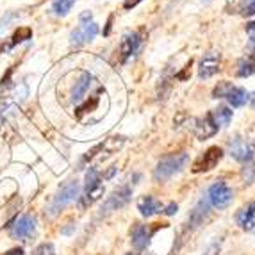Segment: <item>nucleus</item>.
<instances>
[{"instance_id":"1","label":"nucleus","mask_w":255,"mask_h":255,"mask_svg":"<svg viewBox=\"0 0 255 255\" xmlns=\"http://www.w3.org/2000/svg\"><path fill=\"white\" fill-rule=\"evenodd\" d=\"M189 161V155L186 152H179V153H170L162 157L157 162L155 170H153V180L155 182H164V180L171 179L175 173L182 171V168L187 164Z\"/></svg>"},{"instance_id":"2","label":"nucleus","mask_w":255,"mask_h":255,"mask_svg":"<svg viewBox=\"0 0 255 255\" xmlns=\"http://www.w3.org/2000/svg\"><path fill=\"white\" fill-rule=\"evenodd\" d=\"M213 98H227L230 107H243L248 102V91L245 88L234 86L232 82L221 81L213 90Z\"/></svg>"},{"instance_id":"3","label":"nucleus","mask_w":255,"mask_h":255,"mask_svg":"<svg viewBox=\"0 0 255 255\" xmlns=\"http://www.w3.org/2000/svg\"><path fill=\"white\" fill-rule=\"evenodd\" d=\"M79 193H81V184L77 182V180H68L66 184L59 187V191L55 193L54 196V202L50 205V214L55 216V214H59L64 207L68 204H72L73 200L79 198Z\"/></svg>"},{"instance_id":"4","label":"nucleus","mask_w":255,"mask_h":255,"mask_svg":"<svg viewBox=\"0 0 255 255\" xmlns=\"http://www.w3.org/2000/svg\"><path fill=\"white\" fill-rule=\"evenodd\" d=\"M232 200H234V191L223 180H218V182H214L213 186L209 187L207 191L209 205H213L216 209H225L232 204Z\"/></svg>"},{"instance_id":"5","label":"nucleus","mask_w":255,"mask_h":255,"mask_svg":"<svg viewBox=\"0 0 255 255\" xmlns=\"http://www.w3.org/2000/svg\"><path fill=\"white\" fill-rule=\"evenodd\" d=\"M221 157H223V148L221 146H209L200 157L193 162L191 171L193 173H207V171L214 170L220 164Z\"/></svg>"},{"instance_id":"6","label":"nucleus","mask_w":255,"mask_h":255,"mask_svg":"<svg viewBox=\"0 0 255 255\" xmlns=\"http://www.w3.org/2000/svg\"><path fill=\"white\" fill-rule=\"evenodd\" d=\"M132 198V187L130 186H122L118 189L111 193V196H107V200L102 205V213H113V211H118V209L125 207V205L130 202Z\"/></svg>"},{"instance_id":"7","label":"nucleus","mask_w":255,"mask_h":255,"mask_svg":"<svg viewBox=\"0 0 255 255\" xmlns=\"http://www.w3.org/2000/svg\"><path fill=\"white\" fill-rule=\"evenodd\" d=\"M36 230V218L30 214H23L14 221V225H9V234L14 239H25L34 234Z\"/></svg>"},{"instance_id":"8","label":"nucleus","mask_w":255,"mask_h":255,"mask_svg":"<svg viewBox=\"0 0 255 255\" xmlns=\"http://www.w3.org/2000/svg\"><path fill=\"white\" fill-rule=\"evenodd\" d=\"M141 43H143V34L134 30V32H127L122 38V45H120V54H122V61H128L132 55L139 50Z\"/></svg>"},{"instance_id":"9","label":"nucleus","mask_w":255,"mask_h":255,"mask_svg":"<svg viewBox=\"0 0 255 255\" xmlns=\"http://www.w3.org/2000/svg\"><path fill=\"white\" fill-rule=\"evenodd\" d=\"M220 64H221V55L220 52H207L204 54L200 61V68H198V77L200 79H211L220 72Z\"/></svg>"},{"instance_id":"10","label":"nucleus","mask_w":255,"mask_h":255,"mask_svg":"<svg viewBox=\"0 0 255 255\" xmlns=\"http://www.w3.org/2000/svg\"><path fill=\"white\" fill-rule=\"evenodd\" d=\"M97 34H98V25L95 23V21L81 23V25L77 27L72 34H70V41L79 47V45H82V43H88V41H91V39H95Z\"/></svg>"},{"instance_id":"11","label":"nucleus","mask_w":255,"mask_h":255,"mask_svg":"<svg viewBox=\"0 0 255 255\" xmlns=\"http://www.w3.org/2000/svg\"><path fill=\"white\" fill-rule=\"evenodd\" d=\"M230 155L239 162H250L254 159V146L248 141L241 139V137H236L230 143Z\"/></svg>"},{"instance_id":"12","label":"nucleus","mask_w":255,"mask_h":255,"mask_svg":"<svg viewBox=\"0 0 255 255\" xmlns=\"http://www.w3.org/2000/svg\"><path fill=\"white\" fill-rule=\"evenodd\" d=\"M218 130H220V127H218V124L214 122L211 113H207V115L204 116V120H200V122L195 125V136L200 141H205V139H209V137H213Z\"/></svg>"},{"instance_id":"13","label":"nucleus","mask_w":255,"mask_h":255,"mask_svg":"<svg viewBox=\"0 0 255 255\" xmlns=\"http://www.w3.org/2000/svg\"><path fill=\"white\" fill-rule=\"evenodd\" d=\"M153 230L148 229L146 225H136L134 230H132V247L134 250L143 252L146 247H148L150 238H152Z\"/></svg>"},{"instance_id":"14","label":"nucleus","mask_w":255,"mask_h":255,"mask_svg":"<svg viewBox=\"0 0 255 255\" xmlns=\"http://www.w3.org/2000/svg\"><path fill=\"white\" fill-rule=\"evenodd\" d=\"M236 221H238V225L241 227L243 230H247V232L255 230V202L248 204L247 207H243L238 213V216H236Z\"/></svg>"},{"instance_id":"15","label":"nucleus","mask_w":255,"mask_h":255,"mask_svg":"<svg viewBox=\"0 0 255 255\" xmlns=\"http://www.w3.org/2000/svg\"><path fill=\"white\" fill-rule=\"evenodd\" d=\"M137 211L141 213V216L150 218V216H153V214L162 213V205H161V202L155 200L153 196L146 195L137 202Z\"/></svg>"},{"instance_id":"16","label":"nucleus","mask_w":255,"mask_h":255,"mask_svg":"<svg viewBox=\"0 0 255 255\" xmlns=\"http://www.w3.org/2000/svg\"><path fill=\"white\" fill-rule=\"evenodd\" d=\"M104 195V186L102 182L95 184V186H88L84 187V193L81 196V209H86L88 205L95 204V202Z\"/></svg>"},{"instance_id":"17","label":"nucleus","mask_w":255,"mask_h":255,"mask_svg":"<svg viewBox=\"0 0 255 255\" xmlns=\"http://www.w3.org/2000/svg\"><path fill=\"white\" fill-rule=\"evenodd\" d=\"M91 81H93L91 73H88V72L82 73V77L79 79V82H75V88H73V93H72V100H73V102H81L82 97H84V93L90 90Z\"/></svg>"},{"instance_id":"18","label":"nucleus","mask_w":255,"mask_h":255,"mask_svg":"<svg viewBox=\"0 0 255 255\" xmlns=\"http://www.w3.org/2000/svg\"><path fill=\"white\" fill-rule=\"evenodd\" d=\"M211 115H213L218 127H229V124L232 122V116H234V111L227 106H220L214 111H211Z\"/></svg>"},{"instance_id":"19","label":"nucleus","mask_w":255,"mask_h":255,"mask_svg":"<svg viewBox=\"0 0 255 255\" xmlns=\"http://www.w3.org/2000/svg\"><path fill=\"white\" fill-rule=\"evenodd\" d=\"M207 214H209V202L207 200H200V202H198V205H196V207L193 209L191 216H189V221H191V225L193 227L202 225Z\"/></svg>"},{"instance_id":"20","label":"nucleus","mask_w":255,"mask_h":255,"mask_svg":"<svg viewBox=\"0 0 255 255\" xmlns=\"http://www.w3.org/2000/svg\"><path fill=\"white\" fill-rule=\"evenodd\" d=\"M238 77H250L255 75V55H248V57H243L238 63V70H236Z\"/></svg>"},{"instance_id":"21","label":"nucleus","mask_w":255,"mask_h":255,"mask_svg":"<svg viewBox=\"0 0 255 255\" xmlns=\"http://www.w3.org/2000/svg\"><path fill=\"white\" fill-rule=\"evenodd\" d=\"M75 2L77 0H54L52 11H54V14H57V16H64V14H68L70 11H72Z\"/></svg>"},{"instance_id":"22","label":"nucleus","mask_w":255,"mask_h":255,"mask_svg":"<svg viewBox=\"0 0 255 255\" xmlns=\"http://www.w3.org/2000/svg\"><path fill=\"white\" fill-rule=\"evenodd\" d=\"M32 38V30L29 29V27H23V29H18L16 32H14V36H13V43L11 45H18V43H23V41H27V39H30Z\"/></svg>"},{"instance_id":"23","label":"nucleus","mask_w":255,"mask_h":255,"mask_svg":"<svg viewBox=\"0 0 255 255\" xmlns=\"http://www.w3.org/2000/svg\"><path fill=\"white\" fill-rule=\"evenodd\" d=\"M255 177V164L254 162H247L245 168H243V179H245V184H252Z\"/></svg>"},{"instance_id":"24","label":"nucleus","mask_w":255,"mask_h":255,"mask_svg":"<svg viewBox=\"0 0 255 255\" xmlns=\"http://www.w3.org/2000/svg\"><path fill=\"white\" fill-rule=\"evenodd\" d=\"M32 255H55V248L52 243H43V245L34 248Z\"/></svg>"},{"instance_id":"25","label":"nucleus","mask_w":255,"mask_h":255,"mask_svg":"<svg viewBox=\"0 0 255 255\" xmlns=\"http://www.w3.org/2000/svg\"><path fill=\"white\" fill-rule=\"evenodd\" d=\"M243 14H245V16H255V0H248L247 4H245Z\"/></svg>"},{"instance_id":"26","label":"nucleus","mask_w":255,"mask_h":255,"mask_svg":"<svg viewBox=\"0 0 255 255\" xmlns=\"http://www.w3.org/2000/svg\"><path fill=\"white\" fill-rule=\"evenodd\" d=\"M220 248H221V243H213L211 247L205 250V254L204 255H220Z\"/></svg>"},{"instance_id":"27","label":"nucleus","mask_w":255,"mask_h":255,"mask_svg":"<svg viewBox=\"0 0 255 255\" xmlns=\"http://www.w3.org/2000/svg\"><path fill=\"white\" fill-rule=\"evenodd\" d=\"M247 34L250 38V41L255 45V21H248L247 23Z\"/></svg>"},{"instance_id":"28","label":"nucleus","mask_w":255,"mask_h":255,"mask_svg":"<svg viewBox=\"0 0 255 255\" xmlns=\"http://www.w3.org/2000/svg\"><path fill=\"white\" fill-rule=\"evenodd\" d=\"M177 211H179V205L177 204H170L168 207H162V213L166 216H173V214H177Z\"/></svg>"},{"instance_id":"29","label":"nucleus","mask_w":255,"mask_h":255,"mask_svg":"<svg viewBox=\"0 0 255 255\" xmlns=\"http://www.w3.org/2000/svg\"><path fill=\"white\" fill-rule=\"evenodd\" d=\"M91 18H93V14H91L90 11H84V13L79 16V20H81V23H90Z\"/></svg>"},{"instance_id":"30","label":"nucleus","mask_w":255,"mask_h":255,"mask_svg":"<svg viewBox=\"0 0 255 255\" xmlns=\"http://www.w3.org/2000/svg\"><path fill=\"white\" fill-rule=\"evenodd\" d=\"M139 2H143V0H125L124 2V7L125 9H132V7H136Z\"/></svg>"},{"instance_id":"31","label":"nucleus","mask_w":255,"mask_h":255,"mask_svg":"<svg viewBox=\"0 0 255 255\" xmlns=\"http://www.w3.org/2000/svg\"><path fill=\"white\" fill-rule=\"evenodd\" d=\"M4 255H25V254H23V248L16 247V248H11V250H7Z\"/></svg>"},{"instance_id":"32","label":"nucleus","mask_w":255,"mask_h":255,"mask_svg":"<svg viewBox=\"0 0 255 255\" xmlns=\"http://www.w3.org/2000/svg\"><path fill=\"white\" fill-rule=\"evenodd\" d=\"M115 173H116V166H111L109 171H107V173L104 175V179H111V177H113Z\"/></svg>"},{"instance_id":"33","label":"nucleus","mask_w":255,"mask_h":255,"mask_svg":"<svg viewBox=\"0 0 255 255\" xmlns=\"http://www.w3.org/2000/svg\"><path fill=\"white\" fill-rule=\"evenodd\" d=\"M111 23H113V16H109V20H107V27H106V30H104V36H109V32H111Z\"/></svg>"},{"instance_id":"34","label":"nucleus","mask_w":255,"mask_h":255,"mask_svg":"<svg viewBox=\"0 0 255 255\" xmlns=\"http://www.w3.org/2000/svg\"><path fill=\"white\" fill-rule=\"evenodd\" d=\"M127 255H134V254H127Z\"/></svg>"}]
</instances>
